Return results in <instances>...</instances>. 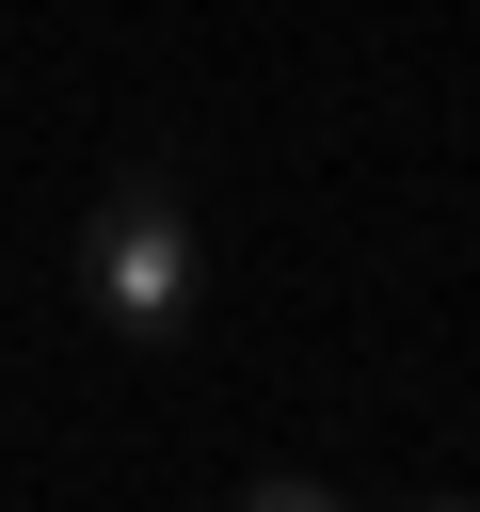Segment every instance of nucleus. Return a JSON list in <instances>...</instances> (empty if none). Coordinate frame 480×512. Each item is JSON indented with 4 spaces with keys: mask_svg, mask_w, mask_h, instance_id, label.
Instances as JSON below:
<instances>
[{
    "mask_svg": "<svg viewBox=\"0 0 480 512\" xmlns=\"http://www.w3.org/2000/svg\"><path fill=\"white\" fill-rule=\"evenodd\" d=\"M80 304H96V336H128V352H176V336L208 320V208H192L176 160L96 176V208H80Z\"/></svg>",
    "mask_w": 480,
    "mask_h": 512,
    "instance_id": "obj_1",
    "label": "nucleus"
}]
</instances>
